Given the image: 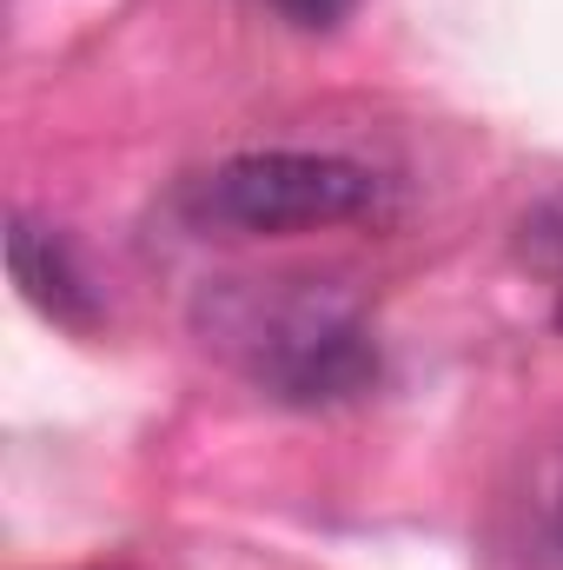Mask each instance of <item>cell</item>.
<instances>
[{"mask_svg":"<svg viewBox=\"0 0 563 570\" xmlns=\"http://www.w3.org/2000/svg\"><path fill=\"white\" fill-rule=\"evenodd\" d=\"M199 325L206 345H219L279 405H345L378 379V345L358 298L325 279L219 285Z\"/></svg>","mask_w":563,"mask_h":570,"instance_id":"cell-1","label":"cell"},{"mask_svg":"<svg viewBox=\"0 0 563 570\" xmlns=\"http://www.w3.org/2000/svg\"><path fill=\"white\" fill-rule=\"evenodd\" d=\"M517 253H524L537 273H557L563 279V193L537 199V206L524 213V226H517Z\"/></svg>","mask_w":563,"mask_h":570,"instance_id":"cell-4","label":"cell"},{"mask_svg":"<svg viewBox=\"0 0 563 570\" xmlns=\"http://www.w3.org/2000/svg\"><path fill=\"white\" fill-rule=\"evenodd\" d=\"M279 7L298 20V27H332V20H345L352 0H279Z\"/></svg>","mask_w":563,"mask_h":570,"instance_id":"cell-5","label":"cell"},{"mask_svg":"<svg viewBox=\"0 0 563 570\" xmlns=\"http://www.w3.org/2000/svg\"><path fill=\"white\" fill-rule=\"evenodd\" d=\"M7 266H13L20 298H27L40 318H53V325H67V332H100V325H107V305H100V292L87 279L80 253H73L53 226L13 213V219H7Z\"/></svg>","mask_w":563,"mask_h":570,"instance_id":"cell-3","label":"cell"},{"mask_svg":"<svg viewBox=\"0 0 563 570\" xmlns=\"http://www.w3.org/2000/svg\"><path fill=\"white\" fill-rule=\"evenodd\" d=\"M557 332H563V279H557Z\"/></svg>","mask_w":563,"mask_h":570,"instance_id":"cell-6","label":"cell"},{"mask_svg":"<svg viewBox=\"0 0 563 570\" xmlns=\"http://www.w3.org/2000/svg\"><path fill=\"white\" fill-rule=\"evenodd\" d=\"M378 206V173L345 159V153H298V146H266V153H233L213 173L192 179V213L226 233H318L365 219Z\"/></svg>","mask_w":563,"mask_h":570,"instance_id":"cell-2","label":"cell"}]
</instances>
